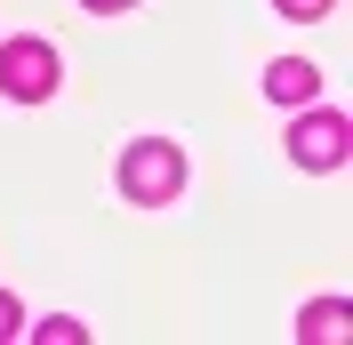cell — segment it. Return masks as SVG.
Masks as SVG:
<instances>
[{"label":"cell","instance_id":"6da1fadb","mask_svg":"<svg viewBox=\"0 0 353 345\" xmlns=\"http://www.w3.org/2000/svg\"><path fill=\"white\" fill-rule=\"evenodd\" d=\"M185 193V152L169 145V137H137L129 152H121V201H137V209H161V201Z\"/></svg>","mask_w":353,"mask_h":345},{"label":"cell","instance_id":"7a4b0ae2","mask_svg":"<svg viewBox=\"0 0 353 345\" xmlns=\"http://www.w3.org/2000/svg\"><path fill=\"white\" fill-rule=\"evenodd\" d=\"M0 97L8 105H48L57 97V48L41 32H24V41L0 48Z\"/></svg>","mask_w":353,"mask_h":345},{"label":"cell","instance_id":"3957f363","mask_svg":"<svg viewBox=\"0 0 353 345\" xmlns=\"http://www.w3.org/2000/svg\"><path fill=\"white\" fill-rule=\"evenodd\" d=\"M345 152H353V121L337 105H305L289 121V161H297V169H337Z\"/></svg>","mask_w":353,"mask_h":345},{"label":"cell","instance_id":"277c9868","mask_svg":"<svg viewBox=\"0 0 353 345\" xmlns=\"http://www.w3.org/2000/svg\"><path fill=\"white\" fill-rule=\"evenodd\" d=\"M265 97H273V105H313V97H321V72H313L305 57H281V65H265Z\"/></svg>","mask_w":353,"mask_h":345},{"label":"cell","instance_id":"5b68a950","mask_svg":"<svg viewBox=\"0 0 353 345\" xmlns=\"http://www.w3.org/2000/svg\"><path fill=\"white\" fill-rule=\"evenodd\" d=\"M305 337H353V305L345 297H321V305H305Z\"/></svg>","mask_w":353,"mask_h":345},{"label":"cell","instance_id":"8992f818","mask_svg":"<svg viewBox=\"0 0 353 345\" xmlns=\"http://www.w3.org/2000/svg\"><path fill=\"white\" fill-rule=\"evenodd\" d=\"M273 8H281V17H297V24H313V17H330L337 0H273Z\"/></svg>","mask_w":353,"mask_h":345},{"label":"cell","instance_id":"52a82bcc","mask_svg":"<svg viewBox=\"0 0 353 345\" xmlns=\"http://www.w3.org/2000/svg\"><path fill=\"white\" fill-rule=\"evenodd\" d=\"M17 329H24V305L8 297V289H0V337H17Z\"/></svg>","mask_w":353,"mask_h":345},{"label":"cell","instance_id":"ba28073f","mask_svg":"<svg viewBox=\"0 0 353 345\" xmlns=\"http://www.w3.org/2000/svg\"><path fill=\"white\" fill-rule=\"evenodd\" d=\"M81 8H97V17H121V8H137V0H81Z\"/></svg>","mask_w":353,"mask_h":345}]
</instances>
